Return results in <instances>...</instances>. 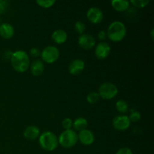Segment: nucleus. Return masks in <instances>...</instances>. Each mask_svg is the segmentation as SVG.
Wrapping results in <instances>:
<instances>
[{
  "label": "nucleus",
  "instance_id": "nucleus-25",
  "mask_svg": "<svg viewBox=\"0 0 154 154\" xmlns=\"http://www.w3.org/2000/svg\"><path fill=\"white\" fill-rule=\"evenodd\" d=\"M129 118V120H130L131 123H132V122L139 121L141 118V113H140L139 111H132V113H131Z\"/></svg>",
  "mask_w": 154,
  "mask_h": 154
},
{
  "label": "nucleus",
  "instance_id": "nucleus-21",
  "mask_svg": "<svg viewBox=\"0 0 154 154\" xmlns=\"http://www.w3.org/2000/svg\"><path fill=\"white\" fill-rule=\"evenodd\" d=\"M36 3L40 7L44 8H50L54 5L56 1L55 0H37Z\"/></svg>",
  "mask_w": 154,
  "mask_h": 154
},
{
  "label": "nucleus",
  "instance_id": "nucleus-14",
  "mask_svg": "<svg viewBox=\"0 0 154 154\" xmlns=\"http://www.w3.org/2000/svg\"><path fill=\"white\" fill-rule=\"evenodd\" d=\"M29 67L32 75L35 77L42 75L45 71V64L43 61L40 60H35L32 62Z\"/></svg>",
  "mask_w": 154,
  "mask_h": 154
},
{
  "label": "nucleus",
  "instance_id": "nucleus-7",
  "mask_svg": "<svg viewBox=\"0 0 154 154\" xmlns=\"http://www.w3.org/2000/svg\"><path fill=\"white\" fill-rule=\"evenodd\" d=\"M112 125L115 129L118 131H125L129 128L131 121L126 115H118L114 118Z\"/></svg>",
  "mask_w": 154,
  "mask_h": 154
},
{
  "label": "nucleus",
  "instance_id": "nucleus-31",
  "mask_svg": "<svg viewBox=\"0 0 154 154\" xmlns=\"http://www.w3.org/2000/svg\"><path fill=\"white\" fill-rule=\"evenodd\" d=\"M0 25H1V18H0Z\"/></svg>",
  "mask_w": 154,
  "mask_h": 154
},
{
  "label": "nucleus",
  "instance_id": "nucleus-4",
  "mask_svg": "<svg viewBox=\"0 0 154 154\" xmlns=\"http://www.w3.org/2000/svg\"><path fill=\"white\" fill-rule=\"evenodd\" d=\"M78 141V134L75 130L69 129L65 130L60 134L58 138V142L65 148H71L76 145Z\"/></svg>",
  "mask_w": 154,
  "mask_h": 154
},
{
  "label": "nucleus",
  "instance_id": "nucleus-3",
  "mask_svg": "<svg viewBox=\"0 0 154 154\" xmlns=\"http://www.w3.org/2000/svg\"><path fill=\"white\" fill-rule=\"evenodd\" d=\"M39 144L46 151H54L58 147V138L54 132L46 131L42 132L38 138Z\"/></svg>",
  "mask_w": 154,
  "mask_h": 154
},
{
  "label": "nucleus",
  "instance_id": "nucleus-13",
  "mask_svg": "<svg viewBox=\"0 0 154 154\" xmlns=\"http://www.w3.org/2000/svg\"><path fill=\"white\" fill-rule=\"evenodd\" d=\"M15 30L13 26L8 23H3L0 25V36L2 38L10 39L14 35Z\"/></svg>",
  "mask_w": 154,
  "mask_h": 154
},
{
  "label": "nucleus",
  "instance_id": "nucleus-29",
  "mask_svg": "<svg viewBox=\"0 0 154 154\" xmlns=\"http://www.w3.org/2000/svg\"><path fill=\"white\" fill-rule=\"evenodd\" d=\"M107 38V32L105 31V30H101L98 32V38L99 40H105V38Z\"/></svg>",
  "mask_w": 154,
  "mask_h": 154
},
{
  "label": "nucleus",
  "instance_id": "nucleus-23",
  "mask_svg": "<svg viewBox=\"0 0 154 154\" xmlns=\"http://www.w3.org/2000/svg\"><path fill=\"white\" fill-rule=\"evenodd\" d=\"M75 29L78 34H84V31L86 29V26L82 21H77L75 23Z\"/></svg>",
  "mask_w": 154,
  "mask_h": 154
},
{
  "label": "nucleus",
  "instance_id": "nucleus-1",
  "mask_svg": "<svg viewBox=\"0 0 154 154\" xmlns=\"http://www.w3.org/2000/svg\"><path fill=\"white\" fill-rule=\"evenodd\" d=\"M10 60L13 69L20 73H24L29 68V57L25 51H17L12 53Z\"/></svg>",
  "mask_w": 154,
  "mask_h": 154
},
{
  "label": "nucleus",
  "instance_id": "nucleus-22",
  "mask_svg": "<svg viewBox=\"0 0 154 154\" xmlns=\"http://www.w3.org/2000/svg\"><path fill=\"white\" fill-rule=\"evenodd\" d=\"M129 3L133 5V6H135V7L138 8H145L146 6L148 5L150 1H148V0H132V1L129 2Z\"/></svg>",
  "mask_w": 154,
  "mask_h": 154
},
{
  "label": "nucleus",
  "instance_id": "nucleus-27",
  "mask_svg": "<svg viewBox=\"0 0 154 154\" xmlns=\"http://www.w3.org/2000/svg\"><path fill=\"white\" fill-rule=\"evenodd\" d=\"M116 154H133V153H132V150L128 147H122L117 150Z\"/></svg>",
  "mask_w": 154,
  "mask_h": 154
},
{
  "label": "nucleus",
  "instance_id": "nucleus-9",
  "mask_svg": "<svg viewBox=\"0 0 154 154\" xmlns=\"http://www.w3.org/2000/svg\"><path fill=\"white\" fill-rule=\"evenodd\" d=\"M111 48L109 44L106 42H100L97 45L95 49V55L99 60H103L109 56Z\"/></svg>",
  "mask_w": 154,
  "mask_h": 154
},
{
  "label": "nucleus",
  "instance_id": "nucleus-19",
  "mask_svg": "<svg viewBox=\"0 0 154 154\" xmlns=\"http://www.w3.org/2000/svg\"><path fill=\"white\" fill-rule=\"evenodd\" d=\"M116 109L118 112L121 113V114H125L129 110V105H128V103L124 100H118L117 102H116Z\"/></svg>",
  "mask_w": 154,
  "mask_h": 154
},
{
  "label": "nucleus",
  "instance_id": "nucleus-11",
  "mask_svg": "<svg viewBox=\"0 0 154 154\" xmlns=\"http://www.w3.org/2000/svg\"><path fill=\"white\" fill-rule=\"evenodd\" d=\"M78 140L82 144L86 146H90L95 141V136L93 132L90 129H84L81 131L78 134Z\"/></svg>",
  "mask_w": 154,
  "mask_h": 154
},
{
  "label": "nucleus",
  "instance_id": "nucleus-2",
  "mask_svg": "<svg viewBox=\"0 0 154 154\" xmlns=\"http://www.w3.org/2000/svg\"><path fill=\"white\" fill-rule=\"evenodd\" d=\"M126 27L123 22L116 20L111 23L107 31V36L114 42H119L126 35Z\"/></svg>",
  "mask_w": 154,
  "mask_h": 154
},
{
  "label": "nucleus",
  "instance_id": "nucleus-28",
  "mask_svg": "<svg viewBox=\"0 0 154 154\" xmlns=\"http://www.w3.org/2000/svg\"><path fill=\"white\" fill-rule=\"evenodd\" d=\"M8 8V2L4 0H0V14L5 13Z\"/></svg>",
  "mask_w": 154,
  "mask_h": 154
},
{
  "label": "nucleus",
  "instance_id": "nucleus-15",
  "mask_svg": "<svg viewBox=\"0 0 154 154\" xmlns=\"http://www.w3.org/2000/svg\"><path fill=\"white\" fill-rule=\"evenodd\" d=\"M23 135L25 138L30 141H33L40 136V129L35 126H29L25 129L23 132Z\"/></svg>",
  "mask_w": 154,
  "mask_h": 154
},
{
  "label": "nucleus",
  "instance_id": "nucleus-24",
  "mask_svg": "<svg viewBox=\"0 0 154 154\" xmlns=\"http://www.w3.org/2000/svg\"><path fill=\"white\" fill-rule=\"evenodd\" d=\"M72 125H73V121L69 117H66V118L63 119L62 121V126L66 130H69V129H72Z\"/></svg>",
  "mask_w": 154,
  "mask_h": 154
},
{
  "label": "nucleus",
  "instance_id": "nucleus-6",
  "mask_svg": "<svg viewBox=\"0 0 154 154\" xmlns=\"http://www.w3.org/2000/svg\"><path fill=\"white\" fill-rule=\"evenodd\" d=\"M42 61L48 64H52L57 62L60 57V51L58 48L53 45L45 47L41 53Z\"/></svg>",
  "mask_w": 154,
  "mask_h": 154
},
{
  "label": "nucleus",
  "instance_id": "nucleus-5",
  "mask_svg": "<svg viewBox=\"0 0 154 154\" xmlns=\"http://www.w3.org/2000/svg\"><path fill=\"white\" fill-rule=\"evenodd\" d=\"M118 92V88L115 84L111 82H105L99 87L98 93L102 99L110 100L115 98Z\"/></svg>",
  "mask_w": 154,
  "mask_h": 154
},
{
  "label": "nucleus",
  "instance_id": "nucleus-8",
  "mask_svg": "<svg viewBox=\"0 0 154 154\" xmlns=\"http://www.w3.org/2000/svg\"><path fill=\"white\" fill-rule=\"evenodd\" d=\"M87 18L91 23L99 24L103 20V12L99 8L92 7L87 11Z\"/></svg>",
  "mask_w": 154,
  "mask_h": 154
},
{
  "label": "nucleus",
  "instance_id": "nucleus-17",
  "mask_svg": "<svg viewBox=\"0 0 154 154\" xmlns=\"http://www.w3.org/2000/svg\"><path fill=\"white\" fill-rule=\"evenodd\" d=\"M129 2L127 0H113L111 1V5L114 10L119 12H123L127 10L129 7Z\"/></svg>",
  "mask_w": 154,
  "mask_h": 154
},
{
  "label": "nucleus",
  "instance_id": "nucleus-16",
  "mask_svg": "<svg viewBox=\"0 0 154 154\" xmlns=\"http://www.w3.org/2000/svg\"><path fill=\"white\" fill-rule=\"evenodd\" d=\"M52 40L57 45H62L64 44L68 39V35L65 30L58 29L54 31V32L51 35Z\"/></svg>",
  "mask_w": 154,
  "mask_h": 154
},
{
  "label": "nucleus",
  "instance_id": "nucleus-10",
  "mask_svg": "<svg viewBox=\"0 0 154 154\" xmlns=\"http://www.w3.org/2000/svg\"><path fill=\"white\" fill-rule=\"evenodd\" d=\"M78 45L84 50H91L96 45V39L90 34H82L78 38Z\"/></svg>",
  "mask_w": 154,
  "mask_h": 154
},
{
  "label": "nucleus",
  "instance_id": "nucleus-18",
  "mask_svg": "<svg viewBox=\"0 0 154 154\" xmlns=\"http://www.w3.org/2000/svg\"><path fill=\"white\" fill-rule=\"evenodd\" d=\"M87 126H88V121L84 117H78V118H76L75 121L73 122V125H72V127L74 128V129L78 131V132L84 130V129H87Z\"/></svg>",
  "mask_w": 154,
  "mask_h": 154
},
{
  "label": "nucleus",
  "instance_id": "nucleus-30",
  "mask_svg": "<svg viewBox=\"0 0 154 154\" xmlns=\"http://www.w3.org/2000/svg\"><path fill=\"white\" fill-rule=\"evenodd\" d=\"M153 29H152V31H151V37H152V39H153Z\"/></svg>",
  "mask_w": 154,
  "mask_h": 154
},
{
  "label": "nucleus",
  "instance_id": "nucleus-20",
  "mask_svg": "<svg viewBox=\"0 0 154 154\" xmlns=\"http://www.w3.org/2000/svg\"><path fill=\"white\" fill-rule=\"evenodd\" d=\"M99 99H100V96L97 92H91L87 96V102L91 105L97 103Z\"/></svg>",
  "mask_w": 154,
  "mask_h": 154
},
{
  "label": "nucleus",
  "instance_id": "nucleus-26",
  "mask_svg": "<svg viewBox=\"0 0 154 154\" xmlns=\"http://www.w3.org/2000/svg\"><path fill=\"white\" fill-rule=\"evenodd\" d=\"M41 53H42V51L38 48H32L30 50V54L32 57H41Z\"/></svg>",
  "mask_w": 154,
  "mask_h": 154
},
{
  "label": "nucleus",
  "instance_id": "nucleus-12",
  "mask_svg": "<svg viewBox=\"0 0 154 154\" xmlns=\"http://www.w3.org/2000/svg\"><path fill=\"white\" fill-rule=\"evenodd\" d=\"M84 68H85V63L81 59H76L71 62L70 64L69 65L68 70L71 75H78L84 71Z\"/></svg>",
  "mask_w": 154,
  "mask_h": 154
}]
</instances>
